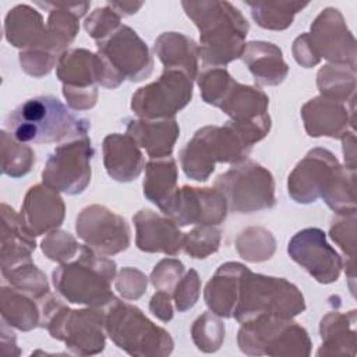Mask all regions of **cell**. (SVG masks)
<instances>
[{
  "label": "cell",
  "instance_id": "cell-25",
  "mask_svg": "<svg viewBox=\"0 0 357 357\" xmlns=\"http://www.w3.org/2000/svg\"><path fill=\"white\" fill-rule=\"evenodd\" d=\"M6 38L17 47L38 49L46 43L47 50H50L47 29L42 24V17L28 6H17L10 10L6 18Z\"/></svg>",
  "mask_w": 357,
  "mask_h": 357
},
{
  "label": "cell",
  "instance_id": "cell-27",
  "mask_svg": "<svg viewBox=\"0 0 357 357\" xmlns=\"http://www.w3.org/2000/svg\"><path fill=\"white\" fill-rule=\"evenodd\" d=\"M177 167L173 158L151 160L145 167L144 195L159 208L176 191Z\"/></svg>",
  "mask_w": 357,
  "mask_h": 357
},
{
  "label": "cell",
  "instance_id": "cell-35",
  "mask_svg": "<svg viewBox=\"0 0 357 357\" xmlns=\"http://www.w3.org/2000/svg\"><path fill=\"white\" fill-rule=\"evenodd\" d=\"M119 21L120 18L113 10H109L107 7L98 8L92 13L91 17L86 18L85 29L88 35H91L96 40H102L107 38L110 31L114 32V28L119 26Z\"/></svg>",
  "mask_w": 357,
  "mask_h": 357
},
{
  "label": "cell",
  "instance_id": "cell-26",
  "mask_svg": "<svg viewBox=\"0 0 357 357\" xmlns=\"http://www.w3.org/2000/svg\"><path fill=\"white\" fill-rule=\"evenodd\" d=\"M153 50L163 63L165 68H181L191 79L197 77L199 47L192 39L176 32L163 33L155 42Z\"/></svg>",
  "mask_w": 357,
  "mask_h": 357
},
{
  "label": "cell",
  "instance_id": "cell-16",
  "mask_svg": "<svg viewBox=\"0 0 357 357\" xmlns=\"http://www.w3.org/2000/svg\"><path fill=\"white\" fill-rule=\"evenodd\" d=\"M75 229L88 247L106 255L117 254L130 244V229L126 220L105 206L85 208L77 218Z\"/></svg>",
  "mask_w": 357,
  "mask_h": 357
},
{
  "label": "cell",
  "instance_id": "cell-7",
  "mask_svg": "<svg viewBox=\"0 0 357 357\" xmlns=\"http://www.w3.org/2000/svg\"><path fill=\"white\" fill-rule=\"evenodd\" d=\"M105 329L117 347L132 356H165L173 349L169 333L139 308L114 298L105 315Z\"/></svg>",
  "mask_w": 357,
  "mask_h": 357
},
{
  "label": "cell",
  "instance_id": "cell-5",
  "mask_svg": "<svg viewBox=\"0 0 357 357\" xmlns=\"http://www.w3.org/2000/svg\"><path fill=\"white\" fill-rule=\"evenodd\" d=\"M305 304L298 289L282 278L252 273L244 268L233 317L248 322L259 317L291 318L304 311Z\"/></svg>",
  "mask_w": 357,
  "mask_h": 357
},
{
  "label": "cell",
  "instance_id": "cell-14",
  "mask_svg": "<svg viewBox=\"0 0 357 357\" xmlns=\"http://www.w3.org/2000/svg\"><path fill=\"white\" fill-rule=\"evenodd\" d=\"M166 213L177 226L219 225L227 213V202L216 188L181 187L162 205Z\"/></svg>",
  "mask_w": 357,
  "mask_h": 357
},
{
  "label": "cell",
  "instance_id": "cell-37",
  "mask_svg": "<svg viewBox=\"0 0 357 357\" xmlns=\"http://www.w3.org/2000/svg\"><path fill=\"white\" fill-rule=\"evenodd\" d=\"M198 289H199L198 275L195 271L190 269V272H187V275L181 280H178L177 284L174 286L173 297L178 311H185L195 304L198 298Z\"/></svg>",
  "mask_w": 357,
  "mask_h": 357
},
{
  "label": "cell",
  "instance_id": "cell-32",
  "mask_svg": "<svg viewBox=\"0 0 357 357\" xmlns=\"http://www.w3.org/2000/svg\"><path fill=\"white\" fill-rule=\"evenodd\" d=\"M225 337V325L211 314L201 315L192 326V339L199 350L215 351Z\"/></svg>",
  "mask_w": 357,
  "mask_h": 357
},
{
  "label": "cell",
  "instance_id": "cell-36",
  "mask_svg": "<svg viewBox=\"0 0 357 357\" xmlns=\"http://www.w3.org/2000/svg\"><path fill=\"white\" fill-rule=\"evenodd\" d=\"M49 241L57 244L56 245H42L43 252L47 255V258L53 259V261H67L70 258H73L75 255V252L79 250L78 244L75 243V240L64 231H53L49 233V236L46 237Z\"/></svg>",
  "mask_w": 357,
  "mask_h": 357
},
{
  "label": "cell",
  "instance_id": "cell-24",
  "mask_svg": "<svg viewBox=\"0 0 357 357\" xmlns=\"http://www.w3.org/2000/svg\"><path fill=\"white\" fill-rule=\"evenodd\" d=\"M241 57L258 84L278 85L287 75V64L280 49L273 43L250 42L244 46Z\"/></svg>",
  "mask_w": 357,
  "mask_h": 357
},
{
  "label": "cell",
  "instance_id": "cell-6",
  "mask_svg": "<svg viewBox=\"0 0 357 357\" xmlns=\"http://www.w3.org/2000/svg\"><path fill=\"white\" fill-rule=\"evenodd\" d=\"M251 146L231 121H227L223 127L208 126L198 130L181 149V167L187 177L205 181L215 170L216 162H243Z\"/></svg>",
  "mask_w": 357,
  "mask_h": 357
},
{
  "label": "cell",
  "instance_id": "cell-12",
  "mask_svg": "<svg viewBox=\"0 0 357 357\" xmlns=\"http://www.w3.org/2000/svg\"><path fill=\"white\" fill-rule=\"evenodd\" d=\"M191 96L192 79L181 70L165 68L159 79L132 95L131 109L144 119H166L181 110Z\"/></svg>",
  "mask_w": 357,
  "mask_h": 357
},
{
  "label": "cell",
  "instance_id": "cell-33",
  "mask_svg": "<svg viewBox=\"0 0 357 357\" xmlns=\"http://www.w3.org/2000/svg\"><path fill=\"white\" fill-rule=\"evenodd\" d=\"M1 141H3V151L10 152L11 156L3 155V173L13 176V177H20L26 174L31 170L32 163L35 162V155L31 151V148L15 142V139L11 137L10 144H7L6 137L1 134Z\"/></svg>",
  "mask_w": 357,
  "mask_h": 357
},
{
  "label": "cell",
  "instance_id": "cell-31",
  "mask_svg": "<svg viewBox=\"0 0 357 357\" xmlns=\"http://www.w3.org/2000/svg\"><path fill=\"white\" fill-rule=\"evenodd\" d=\"M321 337L322 346L333 347L331 353H339V347H343V353H347V337H354L353 328L349 329L347 315L329 314L321 321Z\"/></svg>",
  "mask_w": 357,
  "mask_h": 357
},
{
  "label": "cell",
  "instance_id": "cell-4",
  "mask_svg": "<svg viewBox=\"0 0 357 357\" xmlns=\"http://www.w3.org/2000/svg\"><path fill=\"white\" fill-rule=\"evenodd\" d=\"M114 275L116 264L112 259L82 245L75 261L53 271V283L56 290L71 303L102 307L114 300L110 287Z\"/></svg>",
  "mask_w": 357,
  "mask_h": 357
},
{
  "label": "cell",
  "instance_id": "cell-15",
  "mask_svg": "<svg viewBox=\"0 0 357 357\" xmlns=\"http://www.w3.org/2000/svg\"><path fill=\"white\" fill-rule=\"evenodd\" d=\"M289 255L319 283L337 280L342 271V258L326 243L325 233L317 227H308L290 240Z\"/></svg>",
  "mask_w": 357,
  "mask_h": 357
},
{
  "label": "cell",
  "instance_id": "cell-11",
  "mask_svg": "<svg viewBox=\"0 0 357 357\" xmlns=\"http://www.w3.org/2000/svg\"><path fill=\"white\" fill-rule=\"evenodd\" d=\"M93 148L88 137L59 145L49 156L42 172L43 183L56 191L79 194L91 181Z\"/></svg>",
  "mask_w": 357,
  "mask_h": 357
},
{
  "label": "cell",
  "instance_id": "cell-17",
  "mask_svg": "<svg viewBox=\"0 0 357 357\" xmlns=\"http://www.w3.org/2000/svg\"><path fill=\"white\" fill-rule=\"evenodd\" d=\"M305 39L318 59L325 57L337 63H349L350 67H354L356 46L354 43H347V39L351 40L354 38L347 31L337 10H324L311 25V32L305 33Z\"/></svg>",
  "mask_w": 357,
  "mask_h": 357
},
{
  "label": "cell",
  "instance_id": "cell-1",
  "mask_svg": "<svg viewBox=\"0 0 357 357\" xmlns=\"http://www.w3.org/2000/svg\"><path fill=\"white\" fill-rule=\"evenodd\" d=\"M289 194L300 204L314 202L322 197L337 213H356L354 172L339 165L328 149L317 148L296 166L289 176Z\"/></svg>",
  "mask_w": 357,
  "mask_h": 357
},
{
  "label": "cell",
  "instance_id": "cell-21",
  "mask_svg": "<svg viewBox=\"0 0 357 357\" xmlns=\"http://www.w3.org/2000/svg\"><path fill=\"white\" fill-rule=\"evenodd\" d=\"M127 134L138 146L146 149L152 159H162L172 155L174 142L178 137V126L173 117L162 120H130Z\"/></svg>",
  "mask_w": 357,
  "mask_h": 357
},
{
  "label": "cell",
  "instance_id": "cell-9",
  "mask_svg": "<svg viewBox=\"0 0 357 357\" xmlns=\"http://www.w3.org/2000/svg\"><path fill=\"white\" fill-rule=\"evenodd\" d=\"M98 56L105 68L102 85L116 88L121 81H141L152 71L153 61L146 45L130 26H119L98 42Z\"/></svg>",
  "mask_w": 357,
  "mask_h": 357
},
{
  "label": "cell",
  "instance_id": "cell-10",
  "mask_svg": "<svg viewBox=\"0 0 357 357\" xmlns=\"http://www.w3.org/2000/svg\"><path fill=\"white\" fill-rule=\"evenodd\" d=\"M231 212L251 213L275 205V181L272 174L251 160L238 162L215 181Z\"/></svg>",
  "mask_w": 357,
  "mask_h": 357
},
{
  "label": "cell",
  "instance_id": "cell-20",
  "mask_svg": "<svg viewBox=\"0 0 357 357\" xmlns=\"http://www.w3.org/2000/svg\"><path fill=\"white\" fill-rule=\"evenodd\" d=\"M103 160L109 176L117 181L135 180L144 169V156L128 134H110L105 138Z\"/></svg>",
  "mask_w": 357,
  "mask_h": 357
},
{
  "label": "cell",
  "instance_id": "cell-29",
  "mask_svg": "<svg viewBox=\"0 0 357 357\" xmlns=\"http://www.w3.org/2000/svg\"><path fill=\"white\" fill-rule=\"evenodd\" d=\"M347 67V66H346ZM344 66H325L318 73V88L322 96L344 102L349 95L353 98L356 88V68Z\"/></svg>",
  "mask_w": 357,
  "mask_h": 357
},
{
  "label": "cell",
  "instance_id": "cell-28",
  "mask_svg": "<svg viewBox=\"0 0 357 357\" xmlns=\"http://www.w3.org/2000/svg\"><path fill=\"white\" fill-rule=\"evenodd\" d=\"M32 296L14 289L1 287V315L3 319L10 322V325L21 329L29 331L35 326H40V310L31 300Z\"/></svg>",
  "mask_w": 357,
  "mask_h": 357
},
{
  "label": "cell",
  "instance_id": "cell-22",
  "mask_svg": "<svg viewBox=\"0 0 357 357\" xmlns=\"http://www.w3.org/2000/svg\"><path fill=\"white\" fill-rule=\"evenodd\" d=\"M305 130L311 137H343L347 134V110L333 99L319 96L307 102L301 109Z\"/></svg>",
  "mask_w": 357,
  "mask_h": 357
},
{
  "label": "cell",
  "instance_id": "cell-30",
  "mask_svg": "<svg viewBox=\"0 0 357 357\" xmlns=\"http://www.w3.org/2000/svg\"><path fill=\"white\" fill-rule=\"evenodd\" d=\"M251 7L252 18L257 24L266 29H284L291 25L293 17L307 3L279 1V3H247Z\"/></svg>",
  "mask_w": 357,
  "mask_h": 357
},
{
  "label": "cell",
  "instance_id": "cell-23",
  "mask_svg": "<svg viewBox=\"0 0 357 357\" xmlns=\"http://www.w3.org/2000/svg\"><path fill=\"white\" fill-rule=\"evenodd\" d=\"M244 265L238 262H227L219 266L215 276L208 282L205 289L206 305L219 317H233L237 303L240 278Z\"/></svg>",
  "mask_w": 357,
  "mask_h": 357
},
{
  "label": "cell",
  "instance_id": "cell-2",
  "mask_svg": "<svg viewBox=\"0 0 357 357\" xmlns=\"http://www.w3.org/2000/svg\"><path fill=\"white\" fill-rule=\"evenodd\" d=\"M91 124L53 96H36L6 117V128L21 144H54L86 137Z\"/></svg>",
  "mask_w": 357,
  "mask_h": 357
},
{
  "label": "cell",
  "instance_id": "cell-13",
  "mask_svg": "<svg viewBox=\"0 0 357 357\" xmlns=\"http://www.w3.org/2000/svg\"><path fill=\"white\" fill-rule=\"evenodd\" d=\"M59 79L63 82V93L73 109H88L95 105L96 86L102 85L105 68L100 57L85 49L66 52L59 59Z\"/></svg>",
  "mask_w": 357,
  "mask_h": 357
},
{
  "label": "cell",
  "instance_id": "cell-8",
  "mask_svg": "<svg viewBox=\"0 0 357 357\" xmlns=\"http://www.w3.org/2000/svg\"><path fill=\"white\" fill-rule=\"evenodd\" d=\"M238 346L245 354L308 356L311 342L304 328L290 318L259 317L241 324Z\"/></svg>",
  "mask_w": 357,
  "mask_h": 357
},
{
  "label": "cell",
  "instance_id": "cell-19",
  "mask_svg": "<svg viewBox=\"0 0 357 357\" xmlns=\"http://www.w3.org/2000/svg\"><path fill=\"white\" fill-rule=\"evenodd\" d=\"M20 216L25 227L33 236H39L61 225L64 204L56 190L38 184L29 188Z\"/></svg>",
  "mask_w": 357,
  "mask_h": 357
},
{
  "label": "cell",
  "instance_id": "cell-40",
  "mask_svg": "<svg viewBox=\"0 0 357 357\" xmlns=\"http://www.w3.org/2000/svg\"><path fill=\"white\" fill-rule=\"evenodd\" d=\"M346 219L342 222H336V225L333 223L331 227V237L333 238V241H336L340 248L349 254L350 258H353V252H354V234H346Z\"/></svg>",
  "mask_w": 357,
  "mask_h": 357
},
{
  "label": "cell",
  "instance_id": "cell-39",
  "mask_svg": "<svg viewBox=\"0 0 357 357\" xmlns=\"http://www.w3.org/2000/svg\"><path fill=\"white\" fill-rule=\"evenodd\" d=\"M149 308L153 315L162 321H169L173 317V310L170 305V294L163 290H158L151 298Z\"/></svg>",
  "mask_w": 357,
  "mask_h": 357
},
{
  "label": "cell",
  "instance_id": "cell-34",
  "mask_svg": "<svg viewBox=\"0 0 357 357\" xmlns=\"http://www.w3.org/2000/svg\"><path fill=\"white\" fill-rule=\"evenodd\" d=\"M220 231L209 226H201L184 236V251L192 258H206L219 248Z\"/></svg>",
  "mask_w": 357,
  "mask_h": 357
},
{
  "label": "cell",
  "instance_id": "cell-38",
  "mask_svg": "<svg viewBox=\"0 0 357 357\" xmlns=\"http://www.w3.org/2000/svg\"><path fill=\"white\" fill-rule=\"evenodd\" d=\"M183 272V265L174 259H165L152 272V284L158 290L167 291L172 289V284L178 282L180 273Z\"/></svg>",
  "mask_w": 357,
  "mask_h": 357
},
{
  "label": "cell",
  "instance_id": "cell-18",
  "mask_svg": "<svg viewBox=\"0 0 357 357\" xmlns=\"http://www.w3.org/2000/svg\"><path fill=\"white\" fill-rule=\"evenodd\" d=\"M137 227V247L146 252L176 255L184 244V236L172 219L162 218L152 211H139L134 216Z\"/></svg>",
  "mask_w": 357,
  "mask_h": 357
},
{
  "label": "cell",
  "instance_id": "cell-3",
  "mask_svg": "<svg viewBox=\"0 0 357 357\" xmlns=\"http://www.w3.org/2000/svg\"><path fill=\"white\" fill-rule=\"evenodd\" d=\"M187 15L199 29L204 64L220 67L241 57L248 22L227 1H183Z\"/></svg>",
  "mask_w": 357,
  "mask_h": 357
}]
</instances>
